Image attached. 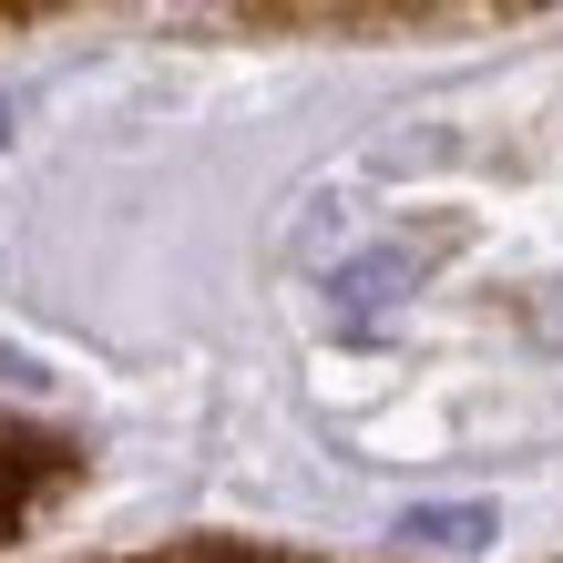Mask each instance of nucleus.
<instances>
[{
	"label": "nucleus",
	"instance_id": "obj_1",
	"mask_svg": "<svg viewBox=\"0 0 563 563\" xmlns=\"http://www.w3.org/2000/svg\"><path fill=\"white\" fill-rule=\"evenodd\" d=\"M441 246H451V225H430V236H400V246H369L358 267L328 277V318H339V328H369L379 308H400V297L430 277V256H441Z\"/></svg>",
	"mask_w": 563,
	"mask_h": 563
},
{
	"label": "nucleus",
	"instance_id": "obj_2",
	"mask_svg": "<svg viewBox=\"0 0 563 563\" xmlns=\"http://www.w3.org/2000/svg\"><path fill=\"white\" fill-rule=\"evenodd\" d=\"M400 533L430 543V553H482L503 522H492V503H410V512H400Z\"/></svg>",
	"mask_w": 563,
	"mask_h": 563
},
{
	"label": "nucleus",
	"instance_id": "obj_3",
	"mask_svg": "<svg viewBox=\"0 0 563 563\" xmlns=\"http://www.w3.org/2000/svg\"><path fill=\"white\" fill-rule=\"evenodd\" d=\"M533 328H543V339H563V297H543V308H533Z\"/></svg>",
	"mask_w": 563,
	"mask_h": 563
},
{
	"label": "nucleus",
	"instance_id": "obj_4",
	"mask_svg": "<svg viewBox=\"0 0 563 563\" xmlns=\"http://www.w3.org/2000/svg\"><path fill=\"white\" fill-rule=\"evenodd\" d=\"M0 512H11V482H0Z\"/></svg>",
	"mask_w": 563,
	"mask_h": 563
},
{
	"label": "nucleus",
	"instance_id": "obj_5",
	"mask_svg": "<svg viewBox=\"0 0 563 563\" xmlns=\"http://www.w3.org/2000/svg\"><path fill=\"white\" fill-rule=\"evenodd\" d=\"M0 134H11V113H0Z\"/></svg>",
	"mask_w": 563,
	"mask_h": 563
}]
</instances>
